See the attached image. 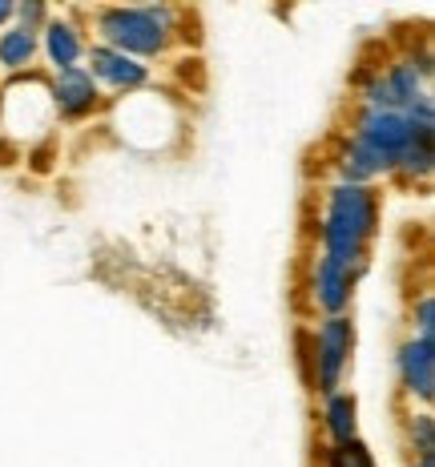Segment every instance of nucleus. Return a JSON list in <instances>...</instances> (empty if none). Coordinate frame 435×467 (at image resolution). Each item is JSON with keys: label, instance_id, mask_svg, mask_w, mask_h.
Here are the masks:
<instances>
[{"label": "nucleus", "instance_id": "1", "mask_svg": "<svg viewBox=\"0 0 435 467\" xmlns=\"http://www.w3.org/2000/svg\"><path fill=\"white\" fill-rule=\"evenodd\" d=\"M81 13L97 45L118 48L150 69L202 41L198 13L186 5H85Z\"/></svg>", "mask_w": 435, "mask_h": 467}, {"label": "nucleus", "instance_id": "2", "mask_svg": "<svg viewBox=\"0 0 435 467\" xmlns=\"http://www.w3.org/2000/svg\"><path fill=\"white\" fill-rule=\"evenodd\" d=\"M306 230H311V250L367 275L375 242L383 234V190L323 182L315 190V213Z\"/></svg>", "mask_w": 435, "mask_h": 467}, {"label": "nucleus", "instance_id": "3", "mask_svg": "<svg viewBox=\"0 0 435 467\" xmlns=\"http://www.w3.org/2000/svg\"><path fill=\"white\" fill-rule=\"evenodd\" d=\"M298 347V375H303L306 391L315 399L343 391L347 375L355 367V347H359V330L355 315H335V318H315L295 335Z\"/></svg>", "mask_w": 435, "mask_h": 467}, {"label": "nucleus", "instance_id": "4", "mask_svg": "<svg viewBox=\"0 0 435 467\" xmlns=\"http://www.w3.org/2000/svg\"><path fill=\"white\" fill-rule=\"evenodd\" d=\"M338 138L359 153L375 178L391 182L395 161H399L403 145H408V121H403V113H391V109H367V105H351L347 125L338 130Z\"/></svg>", "mask_w": 435, "mask_h": 467}, {"label": "nucleus", "instance_id": "5", "mask_svg": "<svg viewBox=\"0 0 435 467\" xmlns=\"http://www.w3.org/2000/svg\"><path fill=\"white\" fill-rule=\"evenodd\" d=\"M363 278H367L363 270H351V266H343V262H331L326 254L311 250V254H306V266H303V295H306L311 318L351 315Z\"/></svg>", "mask_w": 435, "mask_h": 467}, {"label": "nucleus", "instance_id": "6", "mask_svg": "<svg viewBox=\"0 0 435 467\" xmlns=\"http://www.w3.org/2000/svg\"><path fill=\"white\" fill-rule=\"evenodd\" d=\"M93 36L89 25H85L81 5H65L53 8L48 25L36 33V48H41V69L45 73H61V69H77L85 65V53H89Z\"/></svg>", "mask_w": 435, "mask_h": 467}, {"label": "nucleus", "instance_id": "7", "mask_svg": "<svg viewBox=\"0 0 435 467\" xmlns=\"http://www.w3.org/2000/svg\"><path fill=\"white\" fill-rule=\"evenodd\" d=\"M48 101H53L57 125H89L93 117L109 113V97L97 89V81L85 65L48 73Z\"/></svg>", "mask_w": 435, "mask_h": 467}, {"label": "nucleus", "instance_id": "8", "mask_svg": "<svg viewBox=\"0 0 435 467\" xmlns=\"http://www.w3.org/2000/svg\"><path fill=\"white\" fill-rule=\"evenodd\" d=\"M85 69H89L97 89L109 97V101L153 89V77H158V69H150V65L133 61V57H125L109 45H97V41L89 45V53H85Z\"/></svg>", "mask_w": 435, "mask_h": 467}, {"label": "nucleus", "instance_id": "9", "mask_svg": "<svg viewBox=\"0 0 435 467\" xmlns=\"http://www.w3.org/2000/svg\"><path fill=\"white\" fill-rule=\"evenodd\" d=\"M395 383L403 407H431L435 399V343L431 338L403 335L395 347Z\"/></svg>", "mask_w": 435, "mask_h": 467}, {"label": "nucleus", "instance_id": "10", "mask_svg": "<svg viewBox=\"0 0 435 467\" xmlns=\"http://www.w3.org/2000/svg\"><path fill=\"white\" fill-rule=\"evenodd\" d=\"M315 415H318V427H323L326 447H351L355 440H363L359 435V395H355L351 387L323 395Z\"/></svg>", "mask_w": 435, "mask_h": 467}, {"label": "nucleus", "instance_id": "11", "mask_svg": "<svg viewBox=\"0 0 435 467\" xmlns=\"http://www.w3.org/2000/svg\"><path fill=\"white\" fill-rule=\"evenodd\" d=\"M41 69V48H36V36L25 33L21 25H8L5 33H0V73L8 77H25Z\"/></svg>", "mask_w": 435, "mask_h": 467}, {"label": "nucleus", "instance_id": "12", "mask_svg": "<svg viewBox=\"0 0 435 467\" xmlns=\"http://www.w3.org/2000/svg\"><path fill=\"white\" fill-rule=\"evenodd\" d=\"M399 431H403V447H408V460L411 455H435V415H431V407H403Z\"/></svg>", "mask_w": 435, "mask_h": 467}, {"label": "nucleus", "instance_id": "13", "mask_svg": "<svg viewBox=\"0 0 435 467\" xmlns=\"http://www.w3.org/2000/svg\"><path fill=\"white\" fill-rule=\"evenodd\" d=\"M408 335L431 338L435 343V295L431 290H419V295L408 303Z\"/></svg>", "mask_w": 435, "mask_h": 467}, {"label": "nucleus", "instance_id": "14", "mask_svg": "<svg viewBox=\"0 0 435 467\" xmlns=\"http://www.w3.org/2000/svg\"><path fill=\"white\" fill-rule=\"evenodd\" d=\"M318 467H379L371 455V447L363 440H355L351 447H326L323 443V463Z\"/></svg>", "mask_w": 435, "mask_h": 467}, {"label": "nucleus", "instance_id": "15", "mask_svg": "<svg viewBox=\"0 0 435 467\" xmlns=\"http://www.w3.org/2000/svg\"><path fill=\"white\" fill-rule=\"evenodd\" d=\"M48 16H53V8H48L45 0H16V21L13 25H21L25 33L36 36L48 25Z\"/></svg>", "mask_w": 435, "mask_h": 467}, {"label": "nucleus", "instance_id": "16", "mask_svg": "<svg viewBox=\"0 0 435 467\" xmlns=\"http://www.w3.org/2000/svg\"><path fill=\"white\" fill-rule=\"evenodd\" d=\"M16 21V0H0V33Z\"/></svg>", "mask_w": 435, "mask_h": 467}, {"label": "nucleus", "instance_id": "17", "mask_svg": "<svg viewBox=\"0 0 435 467\" xmlns=\"http://www.w3.org/2000/svg\"><path fill=\"white\" fill-rule=\"evenodd\" d=\"M408 467H435V455H411Z\"/></svg>", "mask_w": 435, "mask_h": 467}]
</instances>
